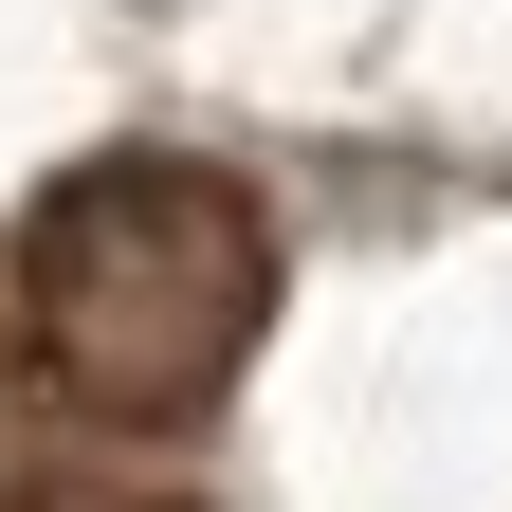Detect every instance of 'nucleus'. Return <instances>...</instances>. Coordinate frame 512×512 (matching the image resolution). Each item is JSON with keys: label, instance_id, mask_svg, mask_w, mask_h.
<instances>
[{"label": "nucleus", "instance_id": "obj_1", "mask_svg": "<svg viewBox=\"0 0 512 512\" xmlns=\"http://www.w3.org/2000/svg\"><path fill=\"white\" fill-rule=\"evenodd\" d=\"M256 311H275V220L220 165H147V147L74 165L37 202V238H19V348L110 439L202 421L238 384V348H256Z\"/></svg>", "mask_w": 512, "mask_h": 512}]
</instances>
